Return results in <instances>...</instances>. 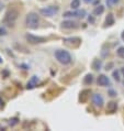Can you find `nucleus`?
Masks as SVG:
<instances>
[{
  "instance_id": "nucleus-11",
  "label": "nucleus",
  "mask_w": 124,
  "mask_h": 131,
  "mask_svg": "<svg viewBox=\"0 0 124 131\" xmlns=\"http://www.w3.org/2000/svg\"><path fill=\"white\" fill-rule=\"evenodd\" d=\"M116 108H118V105L114 101H110L108 103V107H107V111L110 112V114H113V112L116 111Z\"/></svg>"
},
{
  "instance_id": "nucleus-20",
  "label": "nucleus",
  "mask_w": 124,
  "mask_h": 131,
  "mask_svg": "<svg viewBox=\"0 0 124 131\" xmlns=\"http://www.w3.org/2000/svg\"><path fill=\"white\" fill-rule=\"evenodd\" d=\"M76 13H77V17L78 18H83V17L86 16V11H85V10H77Z\"/></svg>"
},
{
  "instance_id": "nucleus-1",
  "label": "nucleus",
  "mask_w": 124,
  "mask_h": 131,
  "mask_svg": "<svg viewBox=\"0 0 124 131\" xmlns=\"http://www.w3.org/2000/svg\"><path fill=\"white\" fill-rule=\"evenodd\" d=\"M55 59L63 65H68L71 63V55L69 52L65 50H57L55 51Z\"/></svg>"
},
{
  "instance_id": "nucleus-4",
  "label": "nucleus",
  "mask_w": 124,
  "mask_h": 131,
  "mask_svg": "<svg viewBox=\"0 0 124 131\" xmlns=\"http://www.w3.org/2000/svg\"><path fill=\"white\" fill-rule=\"evenodd\" d=\"M58 11H59V8H58L57 6H49V7H46V8H42L40 10L42 16L48 17V18L54 17Z\"/></svg>"
},
{
  "instance_id": "nucleus-5",
  "label": "nucleus",
  "mask_w": 124,
  "mask_h": 131,
  "mask_svg": "<svg viewBox=\"0 0 124 131\" xmlns=\"http://www.w3.org/2000/svg\"><path fill=\"white\" fill-rule=\"evenodd\" d=\"M25 39H27V41L30 43V44H41V43L46 42V39L43 38V36H36V35L30 34V33L25 34Z\"/></svg>"
},
{
  "instance_id": "nucleus-7",
  "label": "nucleus",
  "mask_w": 124,
  "mask_h": 131,
  "mask_svg": "<svg viewBox=\"0 0 124 131\" xmlns=\"http://www.w3.org/2000/svg\"><path fill=\"white\" fill-rule=\"evenodd\" d=\"M97 83L99 86H109L110 85V79L109 77H107L105 75H99L98 76V79H97Z\"/></svg>"
},
{
  "instance_id": "nucleus-12",
  "label": "nucleus",
  "mask_w": 124,
  "mask_h": 131,
  "mask_svg": "<svg viewBox=\"0 0 124 131\" xmlns=\"http://www.w3.org/2000/svg\"><path fill=\"white\" fill-rule=\"evenodd\" d=\"M102 66V62L101 60H98V59H94L92 62V68L94 71H99Z\"/></svg>"
},
{
  "instance_id": "nucleus-8",
  "label": "nucleus",
  "mask_w": 124,
  "mask_h": 131,
  "mask_svg": "<svg viewBox=\"0 0 124 131\" xmlns=\"http://www.w3.org/2000/svg\"><path fill=\"white\" fill-rule=\"evenodd\" d=\"M60 24H61V28L64 29H76L78 27V23L72 20H65Z\"/></svg>"
},
{
  "instance_id": "nucleus-6",
  "label": "nucleus",
  "mask_w": 124,
  "mask_h": 131,
  "mask_svg": "<svg viewBox=\"0 0 124 131\" xmlns=\"http://www.w3.org/2000/svg\"><path fill=\"white\" fill-rule=\"evenodd\" d=\"M92 104L93 106H96L97 108H102L104 104V100H103V97H102L100 94H94L92 95Z\"/></svg>"
},
{
  "instance_id": "nucleus-26",
  "label": "nucleus",
  "mask_w": 124,
  "mask_h": 131,
  "mask_svg": "<svg viewBox=\"0 0 124 131\" xmlns=\"http://www.w3.org/2000/svg\"><path fill=\"white\" fill-rule=\"evenodd\" d=\"M121 38H122V40H123V41H124V31L122 32V34H121Z\"/></svg>"
},
{
  "instance_id": "nucleus-13",
  "label": "nucleus",
  "mask_w": 124,
  "mask_h": 131,
  "mask_svg": "<svg viewBox=\"0 0 124 131\" xmlns=\"http://www.w3.org/2000/svg\"><path fill=\"white\" fill-rule=\"evenodd\" d=\"M103 12H104V6H102V5L96 7L94 10H93V14H94V16H100V14H102Z\"/></svg>"
},
{
  "instance_id": "nucleus-23",
  "label": "nucleus",
  "mask_w": 124,
  "mask_h": 131,
  "mask_svg": "<svg viewBox=\"0 0 124 131\" xmlns=\"http://www.w3.org/2000/svg\"><path fill=\"white\" fill-rule=\"evenodd\" d=\"M109 95H110L111 97H115L116 96V92L115 90H113V89H110L109 90Z\"/></svg>"
},
{
  "instance_id": "nucleus-2",
  "label": "nucleus",
  "mask_w": 124,
  "mask_h": 131,
  "mask_svg": "<svg viewBox=\"0 0 124 131\" xmlns=\"http://www.w3.org/2000/svg\"><path fill=\"white\" fill-rule=\"evenodd\" d=\"M40 24V17L38 13L35 12H30L25 17V25L29 29H38Z\"/></svg>"
},
{
  "instance_id": "nucleus-24",
  "label": "nucleus",
  "mask_w": 124,
  "mask_h": 131,
  "mask_svg": "<svg viewBox=\"0 0 124 131\" xmlns=\"http://www.w3.org/2000/svg\"><path fill=\"white\" fill-rule=\"evenodd\" d=\"M6 30L5 29H2V28H0V35H6Z\"/></svg>"
},
{
  "instance_id": "nucleus-17",
  "label": "nucleus",
  "mask_w": 124,
  "mask_h": 131,
  "mask_svg": "<svg viewBox=\"0 0 124 131\" xmlns=\"http://www.w3.org/2000/svg\"><path fill=\"white\" fill-rule=\"evenodd\" d=\"M64 18H70V17H77V13L76 11H67L63 14Z\"/></svg>"
},
{
  "instance_id": "nucleus-3",
  "label": "nucleus",
  "mask_w": 124,
  "mask_h": 131,
  "mask_svg": "<svg viewBox=\"0 0 124 131\" xmlns=\"http://www.w3.org/2000/svg\"><path fill=\"white\" fill-rule=\"evenodd\" d=\"M18 16H19V13H18L17 10L10 9V10H8V11L6 12L3 22H5L7 25H9V27H13L14 23H16V21H17V19H18Z\"/></svg>"
},
{
  "instance_id": "nucleus-22",
  "label": "nucleus",
  "mask_w": 124,
  "mask_h": 131,
  "mask_svg": "<svg viewBox=\"0 0 124 131\" xmlns=\"http://www.w3.org/2000/svg\"><path fill=\"white\" fill-rule=\"evenodd\" d=\"M120 1V0H107V3H108V6L110 7V6H113V5H116Z\"/></svg>"
},
{
  "instance_id": "nucleus-27",
  "label": "nucleus",
  "mask_w": 124,
  "mask_h": 131,
  "mask_svg": "<svg viewBox=\"0 0 124 131\" xmlns=\"http://www.w3.org/2000/svg\"><path fill=\"white\" fill-rule=\"evenodd\" d=\"M121 73H122L123 76H124V67H122V68H121Z\"/></svg>"
},
{
  "instance_id": "nucleus-29",
  "label": "nucleus",
  "mask_w": 124,
  "mask_h": 131,
  "mask_svg": "<svg viewBox=\"0 0 124 131\" xmlns=\"http://www.w3.org/2000/svg\"><path fill=\"white\" fill-rule=\"evenodd\" d=\"M1 104H3V101H1V100H0V105H1Z\"/></svg>"
},
{
  "instance_id": "nucleus-15",
  "label": "nucleus",
  "mask_w": 124,
  "mask_h": 131,
  "mask_svg": "<svg viewBox=\"0 0 124 131\" xmlns=\"http://www.w3.org/2000/svg\"><path fill=\"white\" fill-rule=\"evenodd\" d=\"M80 7V0H72L70 3V8L74 10H77Z\"/></svg>"
},
{
  "instance_id": "nucleus-21",
  "label": "nucleus",
  "mask_w": 124,
  "mask_h": 131,
  "mask_svg": "<svg viewBox=\"0 0 124 131\" xmlns=\"http://www.w3.org/2000/svg\"><path fill=\"white\" fill-rule=\"evenodd\" d=\"M18 122H19V119H18V118H12L11 120H10L9 125H10V126H11V127H13V126H16V125H17V123H18Z\"/></svg>"
},
{
  "instance_id": "nucleus-14",
  "label": "nucleus",
  "mask_w": 124,
  "mask_h": 131,
  "mask_svg": "<svg viewBox=\"0 0 124 131\" xmlns=\"http://www.w3.org/2000/svg\"><path fill=\"white\" fill-rule=\"evenodd\" d=\"M93 82V75L92 74H87L86 77L83 78V84L85 85H90Z\"/></svg>"
},
{
  "instance_id": "nucleus-25",
  "label": "nucleus",
  "mask_w": 124,
  "mask_h": 131,
  "mask_svg": "<svg viewBox=\"0 0 124 131\" xmlns=\"http://www.w3.org/2000/svg\"><path fill=\"white\" fill-rule=\"evenodd\" d=\"M89 22H91V23H93L94 22V19H93V18H91V17H89Z\"/></svg>"
},
{
  "instance_id": "nucleus-28",
  "label": "nucleus",
  "mask_w": 124,
  "mask_h": 131,
  "mask_svg": "<svg viewBox=\"0 0 124 131\" xmlns=\"http://www.w3.org/2000/svg\"><path fill=\"white\" fill-rule=\"evenodd\" d=\"M85 1H86V2H91L92 0H85Z\"/></svg>"
},
{
  "instance_id": "nucleus-19",
  "label": "nucleus",
  "mask_w": 124,
  "mask_h": 131,
  "mask_svg": "<svg viewBox=\"0 0 124 131\" xmlns=\"http://www.w3.org/2000/svg\"><path fill=\"white\" fill-rule=\"evenodd\" d=\"M88 92H89V90H83V92L80 94V100H81V101H86V99H87V95H86V94Z\"/></svg>"
},
{
  "instance_id": "nucleus-30",
  "label": "nucleus",
  "mask_w": 124,
  "mask_h": 131,
  "mask_svg": "<svg viewBox=\"0 0 124 131\" xmlns=\"http://www.w3.org/2000/svg\"><path fill=\"white\" fill-rule=\"evenodd\" d=\"M123 84H124V82H123Z\"/></svg>"
},
{
  "instance_id": "nucleus-10",
  "label": "nucleus",
  "mask_w": 124,
  "mask_h": 131,
  "mask_svg": "<svg viewBox=\"0 0 124 131\" xmlns=\"http://www.w3.org/2000/svg\"><path fill=\"white\" fill-rule=\"evenodd\" d=\"M114 24V16L112 13L108 14V17L105 18V22H104V27H111V25Z\"/></svg>"
},
{
  "instance_id": "nucleus-9",
  "label": "nucleus",
  "mask_w": 124,
  "mask_h": 131,
  "mask_svg": "<svg viewBox=\"0 0 124 131\" xmlns=\"http://www.w3.org/2000/svg\"><path fill=\"white\" fill-rule=\"evenodd\" d=\"M36 84H38V76H32L27 85V89H33L36 86Z\"/></svg>"
},
{
  "instance_id": "nucleus-16",
  "label": "nucleus",
  "mask_w": 124,
  "mask_h": 131,
  "mask_svg": "<svg viewBox=\"0 0 124 131\" xmlns=\"http://www.w3.org/2000/svg\"><path fill=\"white\" fill-rule=\"evenodd\" d=\"M116 54H118L119 57L124 59V46H120V48L116 50Z\"/></svg>"
},
{
  "instance_id": "nucleus-18",
  "label": "nucleus",
  "mask_w": 124,
  "mask_h": 131,
  "mask_svg": "<svg viewBox=\"0 0 124 131\" xmlns=\"http://www.w3.org/2000/svg\"><path fill=\"white\" fill-rule=\"evenodd\" d=\"M112 75H113V78H114L116 82H120V72L119 71H114L112 73Z\"/></svg>"
}]
</instances>
